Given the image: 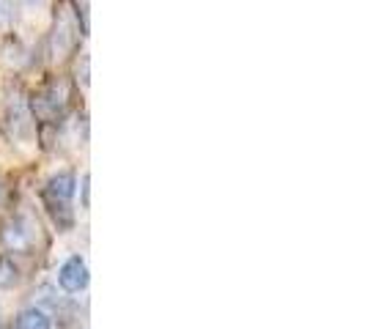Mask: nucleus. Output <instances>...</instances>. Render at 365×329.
<instances>
[{
	"mask_svg": "<svg viewBox=\"0 0 365 329\" xmlns=\"http://www.w3.org/2000/svg\"><path fill=\"white\" fill-rule=\"evenodd\" d=\"M3 239H6V244L11 250H28L34 244V225L28 219H14V222L6 225Z\"/></svg>",
	"mask_w": 365,
	"mask_h": 329,
	"instance_id": "5",
	"label": "nucleus"
},
{
	"mask_svg": "<svg viewBox=\"0 0 365 329\" xmlns=\"http://www.w3.org/2000/svg\"><path fill=\"white\" fill-rule=\"evenodd\" d=\"M58 283L66 293H77L88 286V266L80 256H72L58 269Z\"/></svg>",
	"mask_w": 365,
	"mask_h": 329,
	"instance_id": "3",
	"label": "nucleus"
},
{
	"mask_svg": "<svg viewBox=\"0 0 365 329\" xmlns=\"http://www.w3.org/2000/svg\"><path fill=\"white\" fill-rule=\"evenodd\" d=\"M6 127H9L14 140H19V143H34V135H36L34 113H31L28 102L22 96H11L9 99V105H6Z\"/></svg>",
	"mask_w": 365,
	"mask_h": 329,
	"instance_id": "1",
	"label": "nucleus"
},
{
	"mask_svg": "<svg viewBox=\"0 0 365 329\" xmlns=\"http://www.w3.org/2000/svg\"><path fill=\"white\" fill-rule=\"evenodd\" d=\"M22 3H25V6H44L47 0H22Z\"/></svg>",
	"mask_w": 365,
	"mask_h": 329,
	"instance_id": "11",
	"label": "nucleus"
},
{
	"mask_svg": "<svg viewBox=\"0 0 365 329\" xmlns=\"http://www.w3.org/2000/svg\"><path fill=\"white\" fill-rule=\"evenodd\" d=\"M74 187H77V182H74V173H69V170H61V173H55L53 179L47 182V187H44V195H47V198H58V201H72Z\"/></svg>",
	"mask_w": 365,
	"mask_h": 329,
	"instance_id": "6",
	"label": "nucleus"
},
{
	"mask_svg": "<svg viewBox=\"0 0 365 329\" xmlns=\"http://www.w3.org/2000/svg\"><path fill=\"white\" fill-rule=\"evenodd\" d=\"M66 99H69L66 85H63V83H53V85H47V88L34 99V110H31V113L38 115L41 121H55V118L66 110Z\"/></svg>",
	"mask_w": 365,
	"mask_h": 329,
	"instance_id": "2",
	"label": "nucleus"
},
{
	"mask_svg": "<svg viewBox=\"0 0 365 329\" xmlns=\"http://www.w3.org/2000/svg\"><path fill=\"white\" fill-rule=\"evenodd\" d=\"M17 280H19L17 263L9 256H0V288H11V286H17Z\"/></svg>",
	"mask_w": 365,
	"mask_h": 329,
	"instance_id": "9",
	"label": "nucleus"
},
{
	"mask_svg": "<svg viewBox=\"0 0 365 329\" xmlns=\"http://www.w3.org/2000/svg\"><path fill=\"white\" fill-rule=\"evenodd\" d=\"M77 44V22L69 14V9H63V14L58 17V25H55V36H53V47H55V58H63V55L72 50Z\"/></svg>",
	"mask_w": 365,
	"mask_h": 329,
	"instance_id": "4",
	"label": "nucleus"
},
{
	"mask_svg": "<svg viewBox=\"0 0 365 329\" xmlns=\"http://www.w3.org/2000/svg\"><path fill=\"white\" fill-rule=\"evenodd\" d=\"M53 327V318L41 308H28L17 315V329H50Z\"/></svg>",
	"mask_w": 365,
	"mask_h": 329,
	"instance_id": "8",
	"label": "nucleus"
},
{
	"mask_svg": "<svg viewBox=\"0 0 365 329\" xmlns=\"http://www.w3.org/2000/svg\"><path fill=\"white\" fill-rule=\"evenodd\" d=\"M44 203H47V212H50L53 222L58 225V231H72L74 214L72 209H69V201H58V198H47L44 195Z\"/></svg>",
	"mask_w": 365,
	"mask_h": 329,
	"instance_id": "7",
	"label": "nucleus"
},
{
	"mask_svg": "<svg viewBox=\"0 0 365 329\" xmlns=\"http://www.w3.org/2000/svg\"><path fill=\"white\" fill-rule=\"evenodd\" d=\"M9 19H11V6H9V0H0V28L9 25Z\"/></svg>",
	"mask_w": 365,
	"mask_h": 329,
	"instance_id": "10",
	"label": "nucleus"
}]
</instances>
